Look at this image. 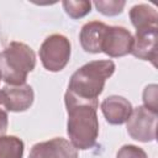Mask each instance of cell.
Segmentation results:
<instances>
[{"label": "cell", "mask_w": 158, "mask_h": 158, "mask_svg": "<svg viewBox=\"0 0 158 158\" xmlns=\"http://www.w3.org/2000/svg\"><path fill=\"white\" fill-rule=\"evenodd\" d=\"M100 109L105 120L110 125H122L127 122L133 110L131 102L123 96L118 95H111L104 99Z\"/></svg>", "instance_id": "30bf717a"}, {"label": "cell", "mask_w": 158, "mask_h": 158, "mask_svg": "<svg viewBox=\"0 0 158 158\" xmlns=\"http://www.w3.org/2000/svg\"><path fill=\"white\" fill-rule=\"evenodd\" d=\"M62 5L67 15L73 20L81 19L91 11V2L88 0H64Z\"/></svg>", "instance_id": "5bb4252c"}, {"label": "cell", "mask_w": 158, "mask_h": 158, "mask_svg": "<svg viewBox=\"0 0 158 158\" xmlns=\"http://www.w3.org/2000/svg\"><path fill=\"white\" fill-rule=\"evenodd\" d=\"M23 142L16 136L0 137V158H22Z\"/></svg>", "instance_id": "4fadbf2b"}, {"label": "cell", "mask_w": 158, "mask_h": 158, "mask_svg": "<svg viewBox=\"0 0 158 158\" xmlns=\"http://www.w3.org/2000/svg\"><path fill=\"white\" fill-rule=\"evenodd\" d=\"M2 96V107L6 111L12 112H22L30 109L33 102L35 94L33 89L28 84L14 86L6 85L1 89Z\"/></svg>", "instance_id": "ba28073f"}, {"label": "cell", "mask_w": 158, "mask_h": 158, "mask_svg": "<svg viewBox=\"0 0 158 158\" xmlns=\"http://www.w3.org/2000/svg\"><path fill=\"white\" fill-rule=\"evenodd\" d=\"M96 10L105 16H116L122 12L126 2L122 0H96L94 1Z\"/></svg>", "instance_id": "9a60e30c"}, {"label": "cell", "mask_w": 158, "mask_h": 158, "mask_svg": "<svg viewBox=\"0 0 158 158\" xmlns=\"http://www.w3.org/2000/svg\"><path fill=\"white\" fill-rule=\"evenodd\" d=\"M130 20L132 25L138 30L158 28V14L154 7L147 4H138L131 7Z\"/></svg>", "instance_id": "7c38bea8"}, {"label": "cell", "mask_w": 158, "mask_h": 158, "mask_svg": "<svg viewBox=\"0 0 158 158\" xmlns=\"http://www.w3.org/2000/svg\"><path fill=\"white\" fill-rule=\"evenodd\" d=\"M158 28H146L136 31L131 54L142 60H149L156 65L157 59Z\"/></svg>", "instance_id": "9c48e42d"}, {"label": "cell", "mask_w": 158, "mask_h": 158, "mask_svg": "<svg viewBox=\"0 0 158 158\" xmlns=\"http://www.w3.org/2000/svg\"><path fill=\"white\" fill-rule=\"evenodd\" d=\"M7 126H9V116L6 110L0 106V137L5 136L7 132Z\"/></svg>", "instance_id": "ac0fdd59"}, {"label": "cell", "mask_w": 158, "mask_h": 158, "mask_svg": "<svg viewBox=\"0 0 158 158\" xmlns=\"http://www.w3.org/2000/svg\"><path fill=\"white\" fill-rule=\"evenodd\" d=\"M116 158H148V157L147 153L141 147L133 144H125L118 149Z\"/></svg>", "instance_id": "e0dca14e"}, {"label": "cell", "mask_w": 158, "mask_h": 158, "mask_svg": "<svg viewBox=\"0 0 158 158\" xmlns=\"http://www.w3.org/2000/svg\"><path fill=\"white\" fill-rule=\"evenodd\" d=\"M64 102L68 112L67 132L69 142L77 149L85 151L93 148L99 136V120L96 115L99 102L80 100L69 91L64 94Z\"/></svg>", "instance_id": "6da1fadb"}, {"label": "cell", "mask_w": 158, "mask_h": 158, "mask_svg": "<svg viewBox=\"0 0 158 158\" xmlns=\"http://www.w3.org/2000/svg\"><path fill=\"white\" fill-rule=\"evenodd\" d=\"M28 158H78V149L68 139L54 137L36 143L31 148Z\"/></svg>", "instance_id": "52a82bcc"}, {"label": "cell", "mask_w": 158, "mask_h": 158, "mask_svg": "<svg viewBox=\"0 0 158 158\" xmlns=\"http://www.w3.org/2000/svg\"><path fill=\"white\" fill-rule=\"evenodd\" d=\"M157 90H158V86L156 84H151V85H147L143 90V106L153 112L157 114L158 109H157Z\"/></svg>", "instance_id": "2e32d148"}, {"label": "cell", "mask_w": 158, "mask_h": 158, "mask_svg": "<svg viewBox=\"0 0 158 158\" xmlns=\"http://www.w3.org/2000/svg\"><path fill=\"white\" fill-rule=\"evenodd\" d=\"M107 25L101 21L86 22L79 33V41L83 49L88 53H100L102 40L106 32Z\"/></svg>", "instance_id": "8fae6325"}, {"label": "cell", "mask_w": 158, "mask_h": 158, "mask_svg": "<svg viewBox=\"0 0 158 158\" xmlns=\"http://www.w3.org/2000/svg\"><path fill=\"white\" fill-rule=\"evenodd\" d=\"M40 59L42 65L49 72L64 69L70 59V42L59 33L48 36L40 47Z\"/></svg>", "instance_id": "277c9868"}, {"label": "cell", "mask_w": 158, "mask_h": 158, "mask_svg": "<svg viewBox=\"0 0 158 158\" xmlns=\"http://www.w3.org/2000/svg\"><path fill=\"white\" fill-rule=\"evenodd\" d=\"M1 79H2V78H1V73H0V80H1Z\"/></svg>", "instance_id": "d6986e66"}, {"label": "cell", "mask_w": 158, "mask_h": 158, "mask_svg": "<svg viewBox=\"0 0 158 158\" xmlns=\"http://www.w3.org/2000/svg\"><path fill=\"white\" fill-rule=\"evenodd\" d=\"M115 68V63L110 59L91 60L72 74L67 91L80 100L98 101L105 81L114 74Z\"/></svg>", "instance_id": "7a4b0ae2"}, {"label": "cell", "mask_w": 158, "mask_h": 158, "mask_svg": "<svg viewBox=\"0 0 158 158\" xmlns=\"http://www.w3.org/2000/svg\"><path fill=\"white\" fill-rule=\"evenodd\" d=\"M132 46L133 36L127 28L122 26H107L101 44V52L111 58H118L131 53Z\"/></svg>", "instance_id": "8992f818"}, {"label": "cell", "mask_w": 158, "mask_h": 158, "mask_svg": "<svg viewBox=\"0 0 158 158\" xmlns=\"http://www.w3.org/2000/svg\"><path fill=\"white\" fill-rule=\"evenodd\" d=\"M36 67L33 49L22 42H10L0 52V73L7 85H23L30 72Z\"/></svg>", "instance_id": "3957f363"}, {"label": "cell", "mask_w": 158, "mask_h": 158, "mask_svg": "<svg viewBox=\"0 0 158 158\" xmlns=\"http://www.w3.org/2000/svg\"><path fill=\"white\" fill-rule=\"evenodd\" d=\"M157 117L156 112L144 106H137L133 109L126 122L127 132L131 138L144 143L154 141L157 137Z\"/></svg>", "instance_id": "5b68a950"}]
</instances>
